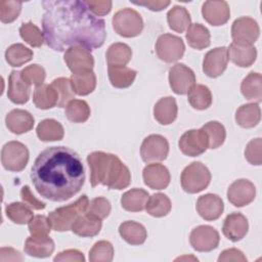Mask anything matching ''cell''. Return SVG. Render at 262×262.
<instances>
[{
  "label": "cell",
  "instance_id": "cell-10",
  "mask_svg": "<svg viewBox=\"0 0 262 262\" xmlns=\"http://www.w3.org/2000/svg\"><path fill=\"white\" fill-rule=\"evenodd\" d=\"M260 34L257 21L250 16L236 18L231 26V37L234 43L241 45H253Z\"/></svg>",
  "mask_w": 262,
  "mask_h": 262
},
{
  "label": "cell",
  "instance_id": "cell-19",
  "mask_svg": "<svg viewBox=\"0 0 262 262\" xmlns=\"http://www.w3.org/2000/svg\"><path fill=\"white\" fill-rule=\"evenodd\" d=\"M249 230V222L246 216H244L242 213L234 212L226 216L222 232L225 237H227L229 241L235 243L241 241L246 236Z\"/></svg>",
  "mask_w": 262,
  "mask_h": 262
},
{
  "label": "cell",
  "instance_id": "cell-41",
  "mask_svg": "<svg viewBox=\"0 0 262 262\" xmlns=\"http://www.w3.org/2000/svg\"><path fill=\"white\" fill-rule=\"evenodd\" d=\"M91 111L88 103L82 99H72L66 106V116L73 123H84L90 117Z\"/></svg>",
  "mask_w": 262,
  "mask_h": 262
},
{
  "label": "cell",
  "instance_id": "cell-24",
  "mask_svg": "<svg viewBox=\"0 0 262 262\" xmlns=\"http://www.w3.org/2000/svg\"><path fill=\"white\" fill-rule=\"evenodd\" d=\"M102 226L101 219L85 212L74 222L71 230L82 237H92L99 233Z\"/></svg>",
  "mask_w": 262,
  "mask_h": 262
},
{
  "label": "cell",
  "instance_id": "cell-5",
  "mask_svg": "<svg viewBox=\"0 0 262 262\" xmlns=\"http://www.w3.org/2000/svg\"><path fill=\"white\" fill-rule=\"evenodd\" d=\"M211 181V172L201 162H192L186 166L180 177L181 186L188 193H198L208 187Z\"/></svg>",
  "mask_w": 262,
  "mask_h": 262
},
{
  "label": "cell",
  "instance_id": "cell-15",
  "mask_svg": "<svg viewBox=\"0 0 262 262\" xmlns=\"http://www.w3.org/2000/svg\"><path fill=\"white\" fill-rule=\"evenodd\" d=\"M256 196V187L248 179H237L227 189V199L234 207L251 204Z\"/></svg>",
  "mask_w": 262,
  "mask_h": 262
},
{
  "label": "cell",
  "instance_id": "cell-6",
  "mask_svg": "<svg viewBox=\"0 0 262 262\" xmlns=\"http://www.w3.org/2000/svg\"><path fill=\"white\" fill-rule=\"evenodd\" d=\"M115 32L125 38L138 36L143 30L141 15L132 8H123L117 11L112 19Z\"/></svg>",
  "mask_w": 262,
  "mask_h": 262
},
{
  "label": "cell",
  "instance_id": "cell-35",
  "mask_svg": "<svg viewBox=\"0 0 262 262\" xmlns=\"http://www.w3.org/2000/svg\"><path fill=\"white\" fill-rule=\"evenodd\" d=\"M36 133L42 141H58L63 138L64 130L62 125L56 120L45 119L38 124Z\"/></svg>",
  "mask_w": 262,
  "mask_h": 262
},
{
  "label": "cell",
  "instance_id": "cell-32",
  "mask_svg": "<svg viewBox=\"0 0 262 262\" xmlns=\"http://www.w3.org/2000/svg\"><path fill=\"white\" fill-rule=\"evenodd\" d=\"M33 102L40 110H49L57 106V92L51 84H42L37 86L33 93Z\"/></svg>",
  "mask_w": 262,
  "mask_h": 262
},
{
  "label": "cell",
  "instance_id": "cell-52",
  "mask_svg": "<svg viewBox=\"0 0 262 262\" xmlns=\"http://www.w3.org/2000/svg\"><path fill=\"white\" fill-rule=\"evenodd\" d=\"M88 9L95 16H103L112 9V1L110 0H87L85 1Z\"/></svg>",
  "mask_w": 262,
  "mask_h": 262
},
{
  "label": "cell",
  "instance_id": "cell-29",
  "mask_svg": "<svg viewBox=\"0 0 262 262\" xmlns=\"http://www.w3.org/2000/svg\"><path fill=\"white\" fill-rule=\"evenodd\" d=\"M107 74L111 84L115 88L123 89L133 84L137 72L126 66H108Z\"/></svg>",
  "mask_w": 262,
  "mask_h": 262
},
{
  "label": "cell",
  "instance_id": "cell-8",
  "mask_svg": "<svg viewBox=\"0 0 262 262\" xmlns=\"http://www.w3.org/2000/svg\"><path fill=\"white\" fill-rule=\"evenodd\" d=\"M185 51L182 39L172 34L161 35L156 43V53L165 62H174L180 59Z\"/></svg>",
  "mask_w": 262,
  "mask_h": 262
},
{
  "label": "cell",
  "instance_id": "cell-38",
  "mask_svg": "<svg viewBox=\"0 0 262 262\" xmlns=\"http://www.w3.org/2000/svg\"><path fill=\"white\" fill-rule=\"evenodd\" d=\"M108 66H126L132 57V49L125 43L112 44L105 53Z\"/></svg>",
  "mask_w": 262,
  "mask_h": 262
},
{
  "label": "cell",
  "instance_id": "cell-40",
  "mask_svg": "<svg viewBox=\"0 0 262 262\" xmlns=\"http://www.w3.org/2000/svg\"><path fill=\"white\" fill-rule=\"evenodd\" d=\"M33 51L20 43L10 45L5 51V59L11 67H20L33 58Z\"/></svg>",
  "mask_w": 262,
  "mask_h": 262
},
{
  "label": "cell",
  "instance_id": "cell-9",
  "mask_svg": "<svg viewBox=\"0 0 262 262\" xmlns=\"http://www.w3.org/2000/svg\"><path fill=\"white\" fill-rule=\"evenodd\" d=\"M169 154L167 139L159 134H151L145 137L140 146V156L143 162L152 163L166 160Z\"/></svg>",
  "mask_w": 262,
  "mask_h": 262
},
{
  "label": "cell",
  "instance_id": "cell-1",
  "mask_svg": "<svg viewBox=\"0 0 262 262\" xmlns=\"http://www.w3.org/2000/svg\"><path fill=\"white\" fill-rule=\"evenodd\" d=\"M42 6L44 41L51 49L61 52L82 46L92 50L103 45L105 23L88 9L85 1L45 0Z\"/></svg>",
  "mask_w": 262,
  "mask_h": 262
},
{
  "label": "cell",
  "instance_id": "cell-48",
  "mask_svg": "<svg viewBox=\"0 0 262 262\" xmlns=\"http://www.w3.org/2000/svg\"><path fill=\"white\" fill-rule=\"evenodd\" d=\"M20 74L26 83H28L30 86L35 85L36 87L43 84L46 76L44 68L37 63L26 67L23 71H20Z\"/></svg>",
  "mask_w": 262,
  "mask_h": 262
},
{
  "label": "cell",
  "instance_id": "cell-21",
  "mask_svg": "<svg viewBox=\"0 0 262 262\" xmlns=\"http://www.w3.org/2000/svg\"><path fill=\"white\" fill-rule=\"evenodd\" d=\"M31 94V86L24 81L18 71H12L8 77L7 96L9 100L15 104H24L28 102Z\"/></svg>",
  "mask_w": 262,
  "mask_h": 262
},
{
  "label": "cell",
  "instance_id": "cell-25",
  "mask_svg": "<svg viewBox=\"0 0 262 262\" xmlns=\"http://www.w3.org/2000/svg\"><path fill=\"white\" fill-rule=\"evenodd\" d=\"M228 59L241 68H248L257 57V49L253 45H241L232 42L227 48Z\"/></svg>",
  "mask_w": 262,
  "mask_h": 262
},
{
  "label": "cell",
  "instance_id": "cell-53",
  "mask_svg": "<svg viewBox=\"0 0 262 262\" xmlns=\"http://www.w3.org/2000/svg\"><path fill=\"white\" fill-rule=\"evenodd\" d=\"M20 198L23 202L33 210H43L45 208V203L39 201L31 191L28 185H25L20 189Z\"/></svg>",
  "mask_w": 262,
  "mask_h": 262
},
{
  "label": "cell",
  "instance_id": "cell-43",
  "mask_svg": "<svg viewBox=\"0 0 262 262\" xmlns=\"http://www.w3.org/2000/svg\"><path fill=\"white\" fill-rule=\"evenodd\" d=\"M202 129L207 134L209 140V148H217L221 146L226 137V131L224 126L217 121H210L206 123Z\"/></svg>",
  "mask_w": 262,
  "mask_h": 262
},
{
  "label": "cell",
  "instance_id": "cell-2",
  "mask_svg": "<svg viewBox=\"0 0 262 262\" xmlns=\"http://www.w3.org/2000/svg\"><path fill=\"white\" fill-rule=\"evenodd\" d=\"M37 192L51 202H64L77 194L85 182V170L79 155L66 146L41 151L31 169Z\"/></svg>",
  "mask_w": 262,
  "mask_h": 262
},
{
  "label": "cell",
  "instance_id": "cell-23",
  "mask_svg": "<svg viewBox=\"0 0 262 262\" xmlns=\"http://www.w3.org/2000/svg\"><path fill=\"white\" fill-rule=\"evenodd\" d=\"M25 253L36 258H47L54 251V242L48 235H31L26 239Z\"/></svg>",
  "mask_w": 262,
  "mask_h": 262
},
{
  "label": "cell",
  "instance_id": "cell-3",
  "mask_svg": "<svg viewBox=\"0 0 262 262\" xmlns=\"http://www.w3.org/2000/svg\"><path fill=\"white\" fill-rule=\"evenodd\" d=\"M92 187L102 184L110 189H123L131 182L129 168L113 154L93 151L87 156Z\"/></svg>",
  "mask_w": 262,
  "mask_h": 262
},
{
  "label": "cell",
  "instance_id": "cell-13",
  "mask_svg": "<svg viewBox=\"0 0 262 262\" xmlns=\"http://www.w3.org/2000/svg\"><path fill=\"white\" fill-rule=\"evenodd\" d=\"M220 236L218 231L209 225H200L193 228L189 235L191 247L199 252H210L219 245Z\"/></svg>",
  "mask_w": 262,
  "mask_h": 262
},
{
  "label": "cell",
  "instance_id": "cell-55",
  "mask_svg": "<svg viewBox=\"0 0 262 262\" xmlns=\"http://www.w3.org/2000/svg\"><path fill=\"white\" fill-rule=\"evenodd\" d=\"M219 262H228V261H239V262H246L247 258L244 255V253L235 248L224 250L220 256L218 257Z\"/></svg>",
  "mask_w": 262,
  "mask_h": 262
},
{
  "label": "cell",
  "instance_id": "cell-31",
  "mask_svg": "<svg viewBox=\"0 0 262 262\" xmlns=\"http://www.w3.org/2000/svg\"><path fill=\"white\" fill-rule=\"evenodd\" d=\"M149 195L142 188H132L123 193L121 198L122 208L129 212H140L145 209Z\"/></svg>",
  "mask_w": 262,
  "mask_h": 262
},
{
  "label": "cell",
  "instance_id": "cell-49",
  "mask_svg": "<svg viewBox=\"0 0 262 262\" xmlns=\"http://www.w3.org/2000/svg\"><path fill=\"white\" fill-rule=\"evenodd\" d=\"M31 235H48L52 229L48 217L44 215L34 216L28 223Z\"/></svg>",
  "mask_w": 262,
  "mask_h": 262
},
{
  "label": "cell",
  "instance_id": "cell-51",
  "mask_svg": "<svg viewBox=\"0 0 262 262\" xmlns=\"http://www.w3.org/2000/svg\"><path fill=\"white\" fill-rule=\"evenodd\" d=\"M262 140L260 137L252 139L245 148L246 160L255 166H260L262 164Z\"/></svg>",
  "mask_w": 262,
  "mask_h": 262
},
{
  "label": "cell",
  "instance_id": "cell-22",
  "mask_svg": "<svg viewBox=\"0 0 262 262\" xmlns=\"http://www.w3.org/2000/svg\"><path fill=\"white\" fill-rule=\"evenodd\" d=\"M34 117L25 110H12L5 117L8 130L14 134L27 133L34 127Z\"/></svg>",
  "mask_w": 262,
  "mask_h": 262
},
{
  "label": "cell",
  "instance_id": "cell-26",
  "mask_svg": "<svg viewBox=\"0 0 262 262\" xmlns=\"http://www.w3.org/2000/svg\"><path fill=\"white\" fill-rule=\"evenodd\" d=\"M178 107L174 97L160 98L154 106V117L162 125H169L177 118Z\"/></svg>",
  "mask_w": 262,
  "mask_h": 262
},
{
  "label": "cell",
  "instance_id": "cell-11",
  "mask_svg": "<svg viewBox=\"0 0 262 262\" xmlns=\"http://www.w3.org/2000/svg\"><path fill=\"white\" fill-rule=\"evenodd\" d=\"M179 148L185 156L198 157L209 148L207 134L201 129H191L182 134L178 142Z\"/></svg>",
  "mask_w": 262,
  "mask_h": 262
},
{
  "label": "cell",
  "instance_id": "cell-12",
  "mask_svg": "<svg viewBox=\"0 0 262 262\" xmlns=\"http://www.w3.org/2000/svg\"><path fill=\"white\" fill-rule=\"evenodd\" d=\"M169 84L174 93L186 94L195 85V75L187 66L176 63L169 71Z\"/></svg>",
  "mask_w": 262,
  "mask_h": 262
},
{
  "label": "cell",
  "instance_id": "cell-42",
  "mask_svg": "<svg viewBox=\"0 0 262 262\" xmlns=\"http://www.w3.org/2000/svg\"><path fill=\"white\" fill-rule=\"evenodd\" d=\"M5 214L8 219L16 224H27L34 217L32 209L25 203L14 202L6 206Z\"/></svg>",
  "mask_w": 262,
  "mask_h": 262
},
{
  "label": "cell",
  "instance_id": "cell-30",
  "mask_svg": "<svg viewBox=\"0 0 262 262\" xmlns=\"http://www.w3.org/2000/svg\"><path fill=\"white\" fill-rule=\"evenodd\" d=\"M261 119V110L258 103L251 102L241 105L235 113V122L243 128H253Z\"/></svg>",
  "mask_w": 262,
  "mask_h": 262
},
{
  "label": "cell",
  "instance_id": "cell-50",
  "mask_svg": "<svg viewBox=\"0 0 262 262\" xmlns=\"http://www.w3.org/2000/svg\"><path fill=\"white\" fill-rule=\"evenodd\" d=\"M111 210H112V207H111V203L108 202V200H106L103 196H97V198H94L89 203L86 212H88L102 220L110 215Z\"/></svg>",
  "mask_w": 262,
  "mask_h": 262
},
{
  "label": "cell",
  "instance_id": "cell-20",
  "mask_svg": "<svg viewBox=\"0 0 262 262\" xmlns=\"http://www.w3.org/2000/svg\"><path fill=\"white\" fill-rule=\"evenodd\" d=\"M203 17L212 26H222L230 17V8L226 1H206L202 6Z\"/></svg>",
  "mask_w": 262,
  "mask_h": 262
},
{
  "label": "cell",
  "instance_id": "cell-46",
  "mask_svg": "<svg viewBox=\"0 0 262 262\" xmlns=\"http://www.w3.org/2000/svg\"><path fill=\"white\" fill-rule=\"evenodd\" d=\"M19 34L23 40L33 47H41L44 42V34L33 23H24L19 28Z\"/></svg>",
  "mask_w": 262,
  "mask_h": 262
},
{
  "label": "cell",
  "instance_id": "cell-14",
  "mask_svg": "<svg viewBox=\"0 0 262 262\" xmlns=\"http://www.w3.org/2000/svg\"><path fill=\"white\" fill-rule=\"evenodd\" d=\"M63 59L73 74L92 71L94 67V58L92 54L88 49L82 46H73L67 49Z\"/></svg>",
  "mask_w": 262,
  "mask_h": 262
},
{
  "label": "cell",
  "instance_id": "cell-34",
  "mask_svg": "<svg viewBox=\"0 0 262 262\" xmlns=\"http://www.w3.org/2000/svg\"><path fill=\"white\" fill-rule=\"evenodd\" d=\"M242 94L248 100L260 102L262 100V76L259 73L251 72L241 84Z\"/></svg>",
  "mask_w": 262,
  "mask_h": 262
},
{
  "label": "cell",
  "instance_id": "cell-54",
  "mask_svg": "<svg viewBox=\"0 0 262 262\" xmlns=\"http://www.w3.org/2000/svg\"><path fill=\"white\" fill-rule=\"evenodd\" d=\"M55 262H59V261H77V262H84L85 261V257L83 255V253H81L78 250L75 249H70V250H66L62 251L60 253H58L54 259Z\"/></svg>",
  "mask_w": 262,
  "mask_h": 262
},
{
  "label": "cell",
  "instance_id": "cell-57",
  "mask_svg": "<svg viewBox=\"0 0 262 262\" xmlns=\"http://www.w3.org/2000/svg\"><path fill=\"white\" fill-rule=\"evenodd\" d=\"M0 260L1 261H23L20 253L12 248L3 247L0 249Z\"/></svg>",
  "mask_w": 262,
  "mask_h": 262
},
{
  "label": "cell",
  "instance_id": "cell-33",
  "mask_svg": "<svg viewBox=\"0 0 262 262\" xmlns=\"http://www.w3.org/2000/svg\"><path fill=\"white\" fill-rule=\"evenodd\" d=\"M185 38L190 47L202 50L210 46L211 35L209 30L202 24H190L186 30Z\"/></svg>",
  "mask_w": 262,
  "mask_h": 262
},
{
  "label": "cell",
  "instance_id": "cell-17",
  "mask_svg": "<svg viewBox=\"0 0 262 262\" xmlns=\"http://www.w3.org/2000/svg\"><path fill=\"white\" fill-rule=\"evenodd\" d=\"M195 209L203 219L214 221L222 215L224 204L219 195L215 193H207L198 199Z\"/></svg>",
  "mask_w": 262,
  "mask_h": 262
},
{
  "label": "cell",
  "instance_id": "cell-44",
  "mask_svg": "<svg viewBox=\"0 0 262 262\" xmlns=\"http://www.w3.org/2000/svg\"><path fill=\"white\" fill-rule=\"evenodd\" d=\"M114 247L107 241H99L89 251L90 262H111L114 258Z\"/></svg>",
  "mask_w": 262,
  "mask_h": 262
},
{
  "label": "cell",
  "instance_id": "cell-37",
  "mask_svg": "<svg viewBox=\"0 0 262 262\" xmlns=\"http://www.w3.org/2000/svg\"><path fill=\"white\" fill-rule=\"evenodd\" d=\"M187 100L189 104L195 110H207L212 104V93L207 86L196 84L192 86L188 91Z\"/></svg>",
  "mask_w": 262,
  "mask_h": 262
},
{
  "label": "cell",
  "instance_id": "cell-27",
  "mask_svg": "<svg viewBox=\"0 0 262 262\" xmlns=\"http://www.w3.org/2000/svg\"><path fill=\"white\" fill-rule=\"evenodd\" d=\"M119 233L126 243L133 246L143 244L147 237L145 227L141 223L130 220L120 224Z\"/></svg>",
  "mask_w": 262,
  "mask_h": 262
},
{
  "label": "cell",
  "instance_id": "cell-56",
  "mask_svg": "<svg viewBox=\"0 0 262 262\" xmlns=\"http://www.w3.org/2000/svg\"><path fill=\"white\" fill-rule=\"evenodd\" d=\"M135 5H140L148 8L151 11H161L170 5L168 0H144V1H133Z\"/></svg>",
  "mask_w": 262,
  "mask_h": 262
},
{
  "label": "cell",
  "instance_id": "cell-45",
  "mask_svg": "<svg viewBox=\"0 0 262 262\" xmlns=\"http://www.w3.org/2000/svg\"><path fill=\"white\" fill-rule=\"evenodd\" d=\"M53 88L56 90L57 95H58V102L57 106L58 107H66L67 104L74 99V91L71 86V81L68 78L60 77L57 79H54L51 83Z\"/></svg>",
  "mask_w": 262,
  "mask_h": 262
},
{
  "label": "cell",
  "instance_id": "cell-18",
  "mask_svg": "<svg viewBox=\"0 0 262 262\" xmlns=\"http://www.w3.org/2000/svg\"><path fill=\"white\" fill-rule=\"evenodd\" d=\"M142 177L145 185L157 190L165 189L171 180L170 172L167 167L159 163L146 165L142 171Z\"/></svg>",
  "mask_w": 262,
  "mask_h": 262
},
{
  "label": "cell",
  "instance_id": "cell-7",
  "mask_svg": "<svg viewBox=\"0 0 262 262\" xmlns=\"http://www.w3.org/2000/svg\"><path fill=\"white\" fill-rule=\"evenodd\" d=\"M29 162V149L19 141L5 143L1 150L2 166L11 172H20Z\"/></svg>",
  "mask_w": 262,
  "mask_h": 262
},
{
  "label": "cell",
  "instance_id": "cell-16",
  "mask_svg": "<svg viewBox=\"0 0 262 262\" xmlns=\"http://www.w3.org/2000/svg\"><path fill=\"white\" fill-rule=\"evenodd\" d=\"M227 48L217 47L208 51L203 60V71L210 78L221 76L227 68Z\"/></svg>",
  "mask_w": 262,
  "mask_h": 262
},
{
  "label": "cell",
  "instance_id": "cell-28",
  "mask_svg": "<svg viewBox=\"0 0 262 262\" xmlns=\"http://www.w3.org/2000/svg\"><path fill=\"white\" fill-rule=\"evenodd\" d=\"M70 81L74 93L80 96L90 94L96 87V76L93 71L72 74Z\"/></svg>",
  "mask_w": 262,
  "mask_h": 262
},
{
  "label": "cell",
  "instance_id": "cell-4",
  "mask_svg": "<svg viewBox=\"0 0 262 262\" xmlns=\"http://www.w3.org/2000/svg\"><path fill=\"white\" fill-rule=\"evenodd\" d=\"M89 200L87 195L80 196L76 202L59 207L50 212L48 219L51 223V227L55 231H68L72 228L74 222L79 216L87 211Z\"/></svg>",
  "mask_w": 262,
  "mask_h": 262
},
{
  "label": "cell",
  "instance_id": "cell-39",
  "mask_svg": "<svg viewBox=\"0 0 262 262\" xmlns=\"http://www.w3.org/2000/svg\"><path fill=\"white\" fill-rule=\"evenodd\" d=\"M171 201L170 199L161 192L155 193L148 198L145 205V211L152 217H164L168 215L171 211Z\"/></svg>",
  "mask_w": 262,
  "mask_h": 262
},
{
  "label": "cell",
  "instance_id": "cell-47",
  "mask_svg": "<svg viewBox=\"0 0 262 262\" xmlns=\"http://www.w3.org/2000/svg\"><path fill=\"white\" fill-rule=\"evenodd\" d=\"M23 3L20 1L2 0L0 2V20L3 24H10L14 21L20 11Z\"/></svg>",
  "mask_w": 262,
  "mask_h": 262
},
{
  "label": "cell",
  "instance_id": "cell-36",
  "mask_svg": "<svg viewBox=\"0 0 262 262\" xmlns=\"http://www.w3.org/2000/svg\"><path fill=\"white\" fill-rule=\"evenodd\" d=\"M167 21L171 30L177 33H183L190 26L191 18L185 7L175 5L168 11Z\"/></svg>",
  "mask_w": 262,
  "mask_h": 262
}]
</instances>
